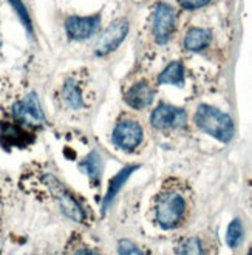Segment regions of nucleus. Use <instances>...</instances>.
Returning a JSON list of instances; mask_svg holds the SVG:
<instances>
[{
  "mask_svg": "<svg viewBox=\"0 0 252 255\" xmlns=\"http://www.w3.org/2000/svg\"><path fill=\"white\" fill-rule=\"evenodd\" d=\"M90 76L85 70L70 73L57 88V101L68 112H82L92 107Z\"/></svg>",
  "mask_w": 252,
  "mask_h": 255,
  "instance_id": "obj_1",
  "label": "nucleus"
},
{
  "mask_svg": "<svg viewBox=\"0 0 252 255\" xmlns=\"http://www.w3.org/2000/svg\"><path fill=\"white\" fill-rule=\"evenodd\" d=\"M194 121L201 131L211 134L221 142H229L234 138L235 127L231 116L214 106H207V104L198 106Z\"/></svg>",
  "mask_w": 252,
  "mask_h": 255,
  "instance_id": "obj_2",
  "label": "nucleus"
},
{
  "mask_svg": "<svg viewBox=\"0 0 252 255\" xmlns=\"http://www.w3.org/2000/svg\"><path fill=\"white\" fill-rule=\"evenodd\" d=\"M40 183L47 189L45 192L59 204V207H61V211L65 217H68L70 220L76 221V223L85 221V212H84L82 206L54 175H51V173L42 175Z\"/></svg>",
  "mask_w": 252,
  "mask_h": 255,
  "instance_id": "obj_3",
  "label": "nucleus"
},
{
  "mask_svg": "<svg viewBox=\"0 0 252 255\" xmlns=\"http://www.w3.org/2000/svg\"><path fill=\"white\" fill-rule=\"evenodd\" d=\"M144 141L142 126L131 116H120L112 130V142L116 148L124 152H133Z\"/></svg>",
  "mask_w": 252,
  "mask_h": 255,
  "instance_id": "obj_4",
  "label": "nucleus"
},
{
  "mask_svg": "<svg viewBox=\"0 0 252 255\" xmlns=\"http://www.w3.org/2000/svg\"><path fill=\"white\" fill-rule=\"evenodd\" d=\"M186 211L183 195L176 190L164 192L156 203V221L161 228L173 229L181 221Z\"/></svg>",
  "mask_w": 252,
  "mask_h": 255,
  "instance_id": "obj_5",
  "label": "nucleus"
},
{
  "mask_svg": "<svg viewBox=\"0 0 252 255\" xmlns=\"http://www.w3.org/2000/svg\"><path fill=\"white\" fill-rule=\"evenodd\" d=\"M11 116L14 121L23 127H37L45 123V115H43L36 93H29L14 102L11 107Z\"/></svg>",
  "mask_w": 252,
  "mask_h": 255,
  "instance_id": "obj_6",
  "label": "nucleus"
},
{
  "mask_svg": "<svg viewBox=\"0 0 252 255\" xmlns=\"http://www.w3.org/2000/svg\"><path fill=\"white\" fill-rule=\"evenodd\" d=\"M130 23L127 19H116L112 22L107 29H104V33L101 34L96 47H95V54L98 57H104L113 51L120 48V45L124 42V39L128 34Z\"/></svg>",
  "mask_w": 252,
  "mask_h": 255,
  "instance_id": "obj_7",
  "label": "nucleus"
},
{
  "mask_svg": "<svg viewBox=\"0 0 252 255\" xmlns=\"http://www.w3.org/2000/svg\"><path fill=\"white\" fill-rule=\"evenodd\" d=\"M101 22V12L90 14V16H70L65 20V33L70 40H87L99 31Z\"/></svg>",
  "mask_w": 252,
  "mask_h": 255,
  "instance_id": "obj_8",
  "label": "nucleus"
},
{
  "mask_svg": "<svg viewBox=\"0 0 252 255\" xmlns=\"http://www.w3.org/2000/svg\"><path fill=\"white\" fill-rule=\"evenodd\" d=\"M175 25H176L175 9L166 2L156 3L153 11V20H152V31L156 43L161 45L167 43L175 31Z\"/></svg>",
  "mask_w": 252,
  "mask_h": 255,
  "instance_id": "obj_9",
  "label": "nucleus"
},
{
  "mask_svg": "<svg viewBox=\"0 0 252 255\" xmlns=\"http://www.w3.org/2000/svg\"><path fill=\"white\" fill-rule=\"evenodd\" d=\"M150 124L156 130L183 128L187 124V115L180 107L170 106V104H159L150 115Z\"/></svg>",
  "mask_w": 252,
  "mask_h": 255,
  "instance_id": "obj_10",
  "label": "nucleus"
},
{
  "mask_svg": "<svg viewBox=\"0 0 252 255\" xmlns=\"http://www.w3.org/2000/svg\"><path fill=\"white\" fill-rule=\"evenodd\" d=\"M153 99H155V90L144 79L133 82L124 92V102L133 110L147 109L153 102Z\"/></svg>",
  "mask_w": 252,
  "mask_h": 255,
  "instance_id": "obj_11",
  "label": "nucleus"
},
{
  "mask_svg": "<svg viewBox=\"0 0 252 255\" xmlns=\"http://www.w3.org/2000/svg\"><path fill=\"white\" fill-rule=\"evenodd\" d=\"M212 33L206 28H190L184 36V48L187 51H201L211 45Z\"/></svg>",
  "mask_w": 252,
  "mask_h": 255,
  "instance_id": "obj_12",
  "label": "nucleus"
},
{
  "mask_svg": "<svg viewBox=\"0 0 252 255\" xmlns=\"http://www.w3.org/2000/svg\"><path fill=\"white\" fill-rule=\"evenodd\" d=\"M138 169V166H126L124 169H121L120 173H116L112 181H110V186H109V190L106 193V198H104V206H102V211H106L109 207V204L115 200V197L120 192V189L126 184V181L128 179V176Z\"/></svg>",
  "mask_w": 252,
  "mask_h": 255,
  "instance_id": "obj_13",
  "label": "nucleus"
},
{
  "mask_svg": "<svg viewBox=\"0 0 252 255\" xmlns=\"http://www.w3.org/2000/svg\"><path fill=\"white\" fill-rule=\"evenodd\" d=\"M159 84H169V85H178L181 87L184 82V67L181 62L173 61L170 62L158 76Z\"/></svg>",
  "mask_w": 252,
  "mask_h": 255,
  "instance_id": "obj_14",
  "label": "nucleus"
},
{
  "mask_svg": "<svg viewBox=\"0 0 252 255\" xmlns=\"http://www.w3.org/2000/svg\"><path fill=\"white\" fill-rule=\"evenodd\" d=\"M79 169L90 176L93 183L99 184V178H101V172H102V159L98 152H92L90 155H87L81 161Z\"/></svg>",
  "mask_w": 252,
  "mask_h": 255,
  "instance_id": "obj_15",
  "label": "nucleus"
},
{
  "mask_svg": "<svg viewBox=\"0 0 252 255\" xmlns=\"http://www.w3.org/2000/svg\"><path fill=\"white\" fill-rule=\"evenodd\" d=\"M243 240V226L240 220H234L229 228H228V234H226V242L231 248H237Z\"/></svg>",
  "mask_w": 252,
  "mask_h": 255,
  "instance_id": "obj_16",
  "label": "nucleus"
},
{
  "mask_svg": "<svg viewBox=\"0 0 252 255\" xmlns=\"http://www.w3.org/2000/svg\"><path fill=\"white\" fill-rule=\"evenodd\" d=\"M176 255H204L203 245L198 238H187L178 248Z\"/></svg>",
  "mask_w": 252,
  "mask_h": 255,
  "instance_id": "obj_17",
  "label": "nucleus"
},
{
  "mask_svg": "<svg viewBox=\"0 0 252 255\" xmlns=\"http://www.w3.org/2000/svg\"><path fill=\"white\" fill-rule=\"evenodd\" d=\"M8 2L11 3L12 9L16 11V14H17V16H19L20 22H22V23L25 25L26 31H28V33H31V31H33V23H31V17H29V14H28V11H26V8H25V5H23V2H22V0H8Z\"/></svg>",
  "mask_w": 252,
  "mask_h": 255,
  "instance_id": "obj_18",
  "label": "nucleus"
},
{
  "mask_svg": "<svg viewBox=\"0 0 252 255\" xmlns=\"http://www.w3.org/2000/svg\"><path fill=\"white\" fill-rule=\"evenodd\" d=\"M118 251H120V255H144L142 251L130 240H121L118 245Z\"/></svg>",
  "mask_w": 252,
  "mask_h": 255,
  "instance_id": "obj_19",
  "label": "nucleus"
},
{
  "mask_svg": "<svg viewBox=\"0 0 252 255\" xmlns=\"http://www.w3.org/2000/svg\"><path fill=\"white\" fill-rule=\"evenodd\" d=\"M209 2L211 0H181V5L186 9H198V8L206 6Z\"/></svg>",
  "mask_w": 252,
  "mask_h": 255,
  "instance_id": "obj_20",
  "label": "nucleus"
},
{
  "mask_svg": "<svg viewBox=\"0 0 252 255\" xmlns=\"http://www.w3.org/2000/svg\"><path fill=\"white\" fill-rule=\"evenodd\" d=\"M73 255H99V252H96V251H93V249H88V248H84V249L76 251Z\"/></svg>",
  "mask_w": 252,
  "mask_h": 255,
  "instance_id": "obj_21",
  "label": "nucleus"
},
{
  "mask_svg": "<svg viewBox=\"0 0 252 255\" xmlns=\"http://www.w3.org/2000/svg\"><path fill=\"white\" fill-rule=\"evenodd\" d=\"M249 255H252V251H251V252H249Z\"/></svg>",
  "mask_w": 252,
  "mask_h": 255,
  "instance_id": "obj_22",
  "label": "nucleus"
}]
</instances>
